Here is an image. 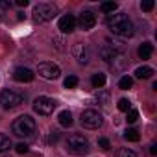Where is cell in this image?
<instances>
[{
	"label": "cell",
	"mask_w": 157,
	"mask_h": 157,
	"mask_svg": "<svg viewBox=\"0 0 157 157\" xmlns=\"http://www.w3.org/2000/svg\"><path fill=\"white\" fill-rule=\"evenodd\" d=\"M107 28L118 35V37H131L135 33V26L133 22L129 21V17L126 13H117V15H109L107 21H105Z\"/></svg>",
	"instance_id": "6da1fadb"
},
{
	"label": "cell",
	"mask_w": 157,
	"mask_h": 157,
	"mask_svg": "<svg viewBox=\"0 0 157 157\" xmlns=\"http://www.w3.org/2000/svg\"><path fill=\"white\" fill-rule=\"evenodd\" d=\"M11 131L21 139H28L35 133V120L30 115H22L11 124Z\"/></svg>",
	"instance_id": "7a4b0ae2"
},
{
	"label": "cell",
	"mask_w": 157,
	"mask_h": 157,
	"mask_svg": "<svg viewBox=\"0 0 157 157\" xmlns=\"http://www.w3.org/2000/svg\"><path fill=\"white\" fill-rule=\"evenodd\" d=\"M65 146H67V151L72 153V155H85V153H89V150H91L89 140H87L83 135H80V133L70 135V137L67 139Z\"/></svg>",
	"instance_id": "3957f363"
},
{
	"label": "cell",
	"mask_w": 157,
	"mask_h": 157,
	"mask_svg": "<svg viewBox=\"0 0 157 157\" xmlns=\"http://www.w3.org/2000/svg\"><path fill=\"white\" fill-rule=\"evenodd\" d=\"M24 102V94L15 89H4L0 93V105L4 109H15Z\"/></svg>",
	"instance_id": "277c9868"
},
{
	"label": "cell",
	"mask_w": 157,
	"mask_h": 157,
	"mask_svg": "<svg viewBox=\"0 0 157 157\" xmlns=\"http://www.w3.org/2000/svg\"><path fill=\"white\" fill-rule=\"evenodd\" d=\"M80 122H82V126L87 128V129H98V128L104 124V117H102L98 111H94V109H85V111H82V115H80Z\"/></svg>",
	"instance_id": "5b68a950"
},
{
	"label": "cell",
	"mask_w": 157,
	"mask_h": 157,
	"mask_svg": "<svg viewBox=\"0 0 157 157\" xmlns=\"http://www.w3.org/2000/svg\"><path fill=\"white\" fill-rule=\"evenodd\" d=\"M57 15V8L52 4H37L33 8V19L35 22H48Z\"/></svg>",
	"instance_id": "8992f818"
},
{
	"label": "cell",
	"mask_w": 157,
	"mask_h": 157,
	"mask_svg": "<svg viewBox=\"0 0 157 157\" xmlns=\"http://www.w3.org/2000/svg\"><path fill=\"white\" fill-rule=\"evenodd\" d=\"M56 105H57V102L52 100V98H48V96H37L33 100V111L39 113V115H43V117L52 115L54 109H56Z\"/></svg>",
	"instance_id": "52a82bcc"
},
{
	"label": "cell",
	"mask_w": 157,
	"mask_h": 157,
	"mask_svg": "<svg viewBox=\"0 0 157 157\" xmlns=\"http://www.w3.org/2000/svg\"><path fill=\"white\" fill-rule=\"evenodd\" d=\"M37 72H39V76L44 78V80H57L59 74H61V68L56 63H41Z\"/></svg>",
	"instance_id": "ba28073f"
},
{
	"label": "cell",
	"mask_w": 157,
	"mask_h": 157,
	"mask_svg": "<svg viewBox=\"0 0 157 157\" xmlns=\"http://www.w3.org/2000/svg\"><path fill=\"white\" fill-rule=\"evenodd\" d=\"M33 78H35V74L30 68H26V67H17L15 72H13V80L21 82V83H28V82L33 80Z\"/></svg>",
	"instance_id": "9c48e42d"
},
{
	"label": "cell",
	"mask_w": 157,
	"mask_h": 157,
	"mask_svg": "<svg viewBox=\"0 0 157 157\" xmlns=\"http://www.w3.org/2000/svg\"><path fill=\"white\" fill-rule=\"evenodd\" d=\"M78 24H80V28H82L83 32L91 30V28L96 24V17H94V13H93V11H83V13L80 15V21H78Z\"/></svg>",
	"instance_id": "30bf717a"
},
{
	"label": "cell",
	"mask_w": 157,
	"mask_h": 157,
	"mask_svg": "<svg viewBox=\"0 0 157 157\" xmlns=\"http://www.w3.org/2000/svg\"><path fill=\"white\" fill-rule=\"evenodd\" d=\"M100 57L104 61H107V63H113V61H117V59L122 57V52H117L115 48H111L109 44H105V46L100 48Z\"/></svg>",
	"instance_id": "8fae6325"
},
{
	"label": "cell",
	"mask_w": 157,
	"mask_h": 157,
	"mask_svg": "<svg viewBox=\"0 0 157 157\" xmlns=\"http://www.w3.org/2000/svg\"><path fill=\"white\" fill-rule=\"evenodd\" d=\"M57 28H59L63 33H70V32L76 28V19H74V15H63V17L59 19Z\"/></svg>",
	"instance_id": "7c38bea8"
},
{
	"label": "cell",
	"mask_w": 157,
	"mask_h": 157,
	"mask_svg": "<svg viewBox=\"0 0 157 157\" xmlns=\"http://www.w3.org/2000/svg\"><path fill=\"white\" fill-rule=\"evenodd\" d=\"M72 56L78 59V63L85 65V63H87V48H85V44H82V43L74 44V46H72Z\"/></svg>",
	"instance_id": "4fadbf2b"
},
{
	"label": "cell",
	"mask_w": 157,
	"mask_h": 157,
	"mask_svg": "<svg viewBox=\"0 0 157 157\" xmlns=\"http://www.w3.org/2000/svg\"><path fill=\"white\" fill-rule=\"evenodd\" d=\"M57 122L63 126V128H70L72 126V113L70 111H61L59 115H57Z\"/></svg>",
	"instance_id": "5bb4252c"
},
{
	"label": "cell",
	"mask_w": 157,
	"mask_h": 157,
	"mask_svg": "<svg viewBox=\"0 0 157 157\" xmlns=\"http://www.w3.org/2000/svg\"><path fill=\"white\" fill-rule=\"evenodd\" d=\"M151 52H153V44L151 43H142L140 46H139V56H140V59H150V56H151Z\"/></svg>",
	"instance_id": "9a60e30c"
},
{
	"label": "cell",
	"mask_w": 157,
	"mask_h": 157,
	"mask_svg": "<svg viewBox=\"0 0 157 157\" xmlns=\"http://www.w3.org/2000/svg\"><path fill=\"white\" fill-rule=\"evenodd\" d=\"M151 74H153L151 67H139L135 70V78H139V80H148V78H151Z\"/></svg>",
	"instance_id": "2e32d148"
},
{
	"label": "cell",
	"mask_w": 157,
	"mask_h": 157,
	"mask_svg": "<svg viewBox=\"0 0 157 157\" xmlns=\"http://www.w3.org/2000/svg\"><path fill=\"white\" fill-rule=\"evenodd\" d=\"M91 83H93V87H94V89H102V87L105 85V74H104V72L94 74V76L91 78Z\"/></svg>",
	"instance_id": "e0dca14e"
},
{
	"label": "cell",
	"mask_w": 157,
	"mask_h": 157,
	"mask_svg": "<svg viewBox=\"0 0 157 157\" xmlns=\"http://www.w3.org/2000/svg\"><path fill=\"white\" fill-rule=\"evenodd\" d=\"M124 139H126V140H129V142H139L140 135H139V131H137V129L129 128V129H126V131H124Z\"/></svg>",
	"instance_id": "ac0fdd59"
},
{
	"label": "cell",
	"mask_w": 157,
	"mask_h": 157,
	"mask_svg": "<svg viewBox=\"0 0 157 157\" xmlns=\"http://www.w3.org/2000/svg\"><path fill=\"white\" fill-rule=\"evenodd\" d=\"M11 148V139L4 133H0V153H4Z\"/></svg>",
	"instance_id": "d6986e66"
},
{
	"label": "cell",
	"mask_w": 157,
	"mask_h": 157,
	"mask_svg": "<svg viewBox=\"0 0 157 157\" xmlns=\"http://www.w3.org/2000/svg\"><path fill=\"white\" fill-rule=\"evenodd\" d=\"M131 85H133V78H129V76H124V78H120V82H118V87H120L122 91L129 89Z\"/></svg>",
	"instance_id": "ffe728a7"
},
{
	"label": "cell",
	"mask_w": 157,
	"mask_h": 157,
	"mask_svg": "<svg viewBox=\"0 0 157 157\" xmlns=\"http://www.w3.org/2000/svg\"><path fill=\"white\" fill-rule=\"evenodd\" d=\"M129 109H131V102H129L128 98H120V100H118V111L128 113Z\"/></svg>",
	"instance_id": "44dd1931"
},
{
	"label": "cell",
	"mask_w": 157,
	"mask_h": 157,
	"mask_svg": "<svg viewBox=\"0 0 157 157\" xmlns=\"http://www.w3.org/2000/svg\"><path fill=\"white\" fill-rule=\"evenodd\" d=\"M117 157H137V153L133 150H129V148H120L117 151Z\"/></svg>",
	"instance_id": "7402d4cb"
},
{
	"label": "cell",
	"mask_w": 157,
	"mask_h": 157,
	"mask_svg": "<svg viewBox=\"0 0 157 157\" xmlns=\"http://www.w3.org/2000/svg\"><path fill=\"white\" fill-rule=\"evenodd\" d=\"M117 8H118L117 2H104V4H102V11H104V13H113Z\"/></svg>",
	"instance_id": "603a6c76"
},
{
	"label": "cell",
	"mask_w": 157,
	"mask_h": 157,
	"mask_svg": "<svg viewBox=\"0 0 157 157\" xmlns=\"http://www.w3.org/2000/svg\"><path fill=\"white\" fill-rule=\"evenodd\" d=\"M96 100H98V104H100V105H107L109 93H107V91H102V93H98V94H96Z\"/></svg>",
	"instance_id": "cb8c5ba5"
},
{
	"label": "cell",
	"mask_w": 157,
	"mask_h": 157,
	"mask_svg": "<svg viewBox=\"0 0 157 157\" xmlns=\"http://www.w3.org/2000/svg\"><path fill=\"white\" fill-rule=\"evenodd\" d=\"M76 85H78V78L76 76H68L67 80H65V87L67 89H74Z\"/></svg>",
	"instance_id": "d4e9b609"
},
{
	"label": "cell",
	"mask_w": 157,
	"mask_h": 157,
	"mask_svg": "<svg viewBox=\"0 0 157 157\" xmlns=\"http://www.w3.org/2000/svg\"><path fill=\"white\" fill-rule=\"evenodd\" d=\"M140 10L142 11H151L153 10V0H144V2H140Z\"/></svg>",
	"instance_id": "484cf974"
},
{
	"label": "cell",
	"mask_w": 157,
	"mask_h": 157,
	"mask_svg": "<svg viewBox=\"0 0 157 157\" xmlns=\"http://www.w3.org/2000/svg\"><path fill=\"white\" fill-rule=\"evenodd\" d=\"M139 118V111L137 109H129L128 111V122H135Z\"/></svg>",
	"instance_id": "4316f807"
},
{
	"label": "cell",
	"mask_w": 157,
	"mask_h": 157,
	"mask_svg": "<svg viewBox=\"0 0 157 157\" xmlns=\"http://www.w3.org/2000/svg\"><path fill=\"white\" fill-rule=\"evenodd\" d=\"M15 150H17V153H28V144L21 142V144H17V146H15Z\"/></svg>",
	"instance_id": "83f0119b"
},
{
	"label": "cell",
	"mask_w": 157,
	"mask_h": 157,
	"mask_svg": "<svg viewBox=\"0 0 157 157\" xmlns=\"http://www.w3.org/2000/svg\"><path fill=\"white\" fill-rule=\"evenodd\" d=\"M98 144L102 146V150H109V140H107V139H104V137L98 139Z\"/></svg>",
	"instance_id": "f1b7e54d"
},
{
	"label": "cell",
	"mask_w": 157,
	"mask_h": 157,
	"mask_svg": "<svg viewBox=\"0 0 157 157\" xmlns=\"http://www.w3.org/2000/svg\"><path fill=\"white\" fill-rule=\"evenodd\" d=\"M57 139H59V133H57V131H52L50 137H48V142H50V144H52V142H57Z\"/></svg>",
	"instance_id": "f546056e"
},
{
	"label": "cell",
	"mask_w": 157,
	"mask_h": 157,
	"mask_svg": "<svg viewBox=\"0 0 157 157\" xmlns=\"http://www.w3.org/2000/svg\"><path fill=\"white\" fill-rule=\"evenodd\" d=\"M15 4H17V6H21V8H26L30 2H28V0H15Z\"/></svg>",
	"instance_id": "4dcf8cb0"
},
{
	"label": "cell",
	"mask_w": 157,
	"mask_h": 157,
	"mask_svg": "<svg viewBox=\"0 0 157 157\" xmlns=\"http://www.w3.org/2000/svg\"><path fill=\"white\" fill-rule=\"evenodd\" d=\"M150 153H151V155H157V144H151V146H150Z\"/></svg>",
	"instance_id": "1f68e13d"
},
{
	"label": "cell",
	"mask_w": 157,
	"mask_h": 157,
	"mask_svg": "<svg viewBox=\"0 0 157 157\" xmlns=\"http://www.w3.org/2000/svg\"><path fill=\"white\" fill-rule=\"evenodd\" d=\"M0 21H2V13H0Z\"/></svg>",
	"instance_id": "d6a6232c"
}]
</instances>
